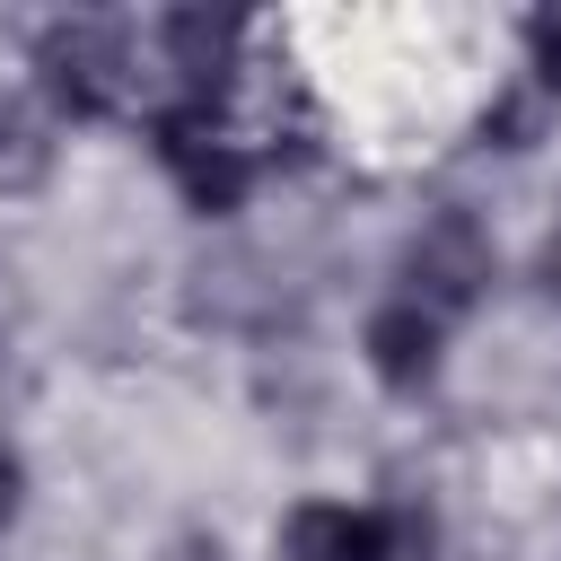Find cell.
Listing matches in <instances>:
<instances>
[{
  "instance_id": "7a4b0ae2",
  "label": "cell",
  "mask_w": 561,
  "mask_h": 561,
  "mask_svg": "<svg viewBox=\"0 0 561 561\" xmlns=\"http://www.w3.org/2000/svg\"><path fill=\"white\" fill-rule=\"evenodd\" d=\"M394 280H403L394 298H412V307L438 316V324L473 316L482 289H491V237H482V219H473V210H430V219L403 237Z\"/></svg>"
},
{
  "instance_id": "6da1fadb",
  "label": "cell",
  "mask_w": 561,
  "mask_h": 561,
  "mask_svg": "<svg viewBox=\"0 0 561 561\" xmlns=\"http://www.w3.org/2000/svg\"><path fill=\"white\" fill-rule=\"evenodd\" d=\"M35 88H44L61 114H79V123L131 114L140 70H131L123 26H105V18H53V26L35 35Z\"/></svg>"
},
{
  "instance_id": "7c38bea8",
  "label": "cell",
  "mask_w": 561,
  "mask_h": 561,
  "mask_svg": "<svg viewBox=\"0 0 561 561\" xmlns=\"http://www.w3.org/2000/svg\"><path fill=\"white\" fill-rule=\"evenodd\" d=\"M543 280H552V298H561V228L543 237Z\"/></svg>"
},
{
  "instance_id": "5b68a950",
  "label": "cell",
  "mask_w": 561,
  "mask_h": 561,
  "mask_svg": "<svg viewBox=\"0 0 561 561\" xmlns=\"http://www.w3.org/2000/svg\"><path fill=\"white\" fill-rule=\"evenodd\" d=\"M237 44H245V26H237V18H210V9H175V18L158 26V53H167V70L184 79V105H210V96L228 88Z\"/></svg>"
},
{
  "instance_id": "52a82bcc",
  "label": "cell",
  "mask_w": 561,
  "mask_h": 561,
  "mask_svg": "<svg viewBox=\"0 0 561 561\" xmlns=\"http://www.w3.org/2000/svg\"><path fill=\"white\" fill-rule=\"evenodd\" d=\"M44 175H53V123L26 96H0V202L35 193Z\"/></svg>"
},
{
  "instance_id": "8992f818",
  "label": "cell",
  "mask_w": 561,
  "mask_h": 561,
  "mask_svg": "<svg viewBox=\"0 0 561 561\" xmlns=\"http://www.w3.org/2000/svg\"><path fill=\"white\" fill-rule=\"evenodd\" d=\"M377 508L351 500H298L280 517V561H377Z\"/></svg>"
},
{
  "instance_id": "30bf717a",
  "label": "cell",
  "mask_w": 561,
  "mask_h": 561,
  "mask_svg": "<svg viewBox=\"0 0 561 561\" xmlns=\"http://www.w3.org/2000/svg\"><path fill=\"white\" fill-rule=\"evenodd\" d=\"M158 561H237V552H228L210 526H184V535H167V543H158Z\"/></svg>"
},
{
  "instance_id": "8fae6325",
  "label": "cell",
  "mask_w": 561,
  "mask_h": 561,
  "mask_svg": "<svg viewBox=\"0 0 561 561\" xmlns=\"http://www.w3.org/2000/svg\"><path fill=\"white\" fill-rule=\"evenodd\" d=\"M18 508H26V465H18V447L0 438V526H9Z\"/></svg>"
},
{
  "instance_id": "3957f363",
  "label": "cell",
  "mask_w": 561,
  "mask_h": 561,
  "mask_svg": "<svg viewBox=\"0 0 561 561\" xmlns=\"http://www.w3.org/2000/svg\"><path fill=\"white\" fill-rule=\"evenodd\" d=\"M149 140H158V167H167V184L184 193V210H202V219L245 210L254 158H245V140L219 131L210 105H167V114H149Z\"/></svg>"
},
{
  "instance_id": "277c9868",
  "label": "cell",
  "mask_w": 561,
  "mask_h": 561,
  "mask_svg": "<svg viewBox=\"0 0 561 561\" xmlns=\"http://www.w3.org/2000/svg\"><path fill=\"white\" fill-rule=\"evenodd\" d=\"M359 351H368V377L386 394H430L438 386V351H447V324L421 316L412 298H386L368 324H359Z\"/></svg>"
},
{
  "instance_id": "9c48e42d",
  "label": "cell",
  "mask_w": 561,
  "mask_h": 561,
  "mask_svg": "<svg viewBox=\"0 0 561 561\" xmlns=\"http://www.w3.org/2000/svg\"><path fill=\"white\" fill-rule=\"evenodd\" d=\"M526 53H535V79L561 88V9H535L526 18Z\"/></svg>"
},
{
  "instance_id": "ba28073f",
  "label": "cell",
  "mask_w": 561,
  "mask_h": 561,
  "mask_svg": "<svg viewBox=\"0 0 561 561\" xmlns=\"http://www.w3.org/2000/svg\"><path fill=\"white\" fill-rule=\"evenodd\" d=\"M377 561H438V517L421 508V500H386L377 508Z\"/></svg>"
}]
</instances>
